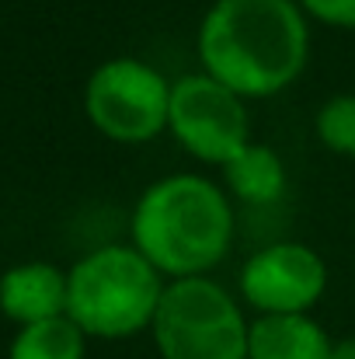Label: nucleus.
I'll return each mask as SVG.
<instances>
[{"label": "nucleus", "instance_id": "nucleus-1", "mask_svg": "<svg viewBox=\"0 0 355 359\" xmlns=\"http://www.w3.org/2000/svg\"><path fill=\"white\" fill-rule=\"evenodd\" d=\"M199 70L244 102L282 95L310 60V18L296 0H213L195 32Z\"/></svg>", "mask_w": 355, "mask_h": 359}, {"label": "nucleus", "instance_id": "nucleus-2", "mask_svg": "<svg viewBox=\"0 0 355 359\" xmlns=\"http://www.w3.org/2000/svg\"><path fill=\"white\" fill-rule=\"evenodd\" d=\"M234 206L220 182L178 171L143 189L132 210V248L164 276H209L234 248Z\"/></svg>", "mask_w": 355, "mask_h": 359}, {"label": "nucleus", "instance_id": "nucleus-3", "mask_svg": "<svg viewBox=\"0 0 355 359\" xmlns=\"http://www.w3.org/2000/svg\"><path fill=\"white\" fill-rule=\"evenodd\" d=\"M67 318L88 339H129L146 332L167 286L132 244L95 248L67 272Z\"/></svg>", "mask_w": 355, "mask_h": 359}, {"label": "nucleus", "instance_id": "nucleus-4", "mask_svg": "<svg viewBox=\"0 0 355 359\" xmlns=\"http://www.w3.org/2000/svg\"><path fill=\"white\" fill-rule=\"evenodd\" d=\"M247 314L213 276L167 279L150 335L160 359H247Z\"/></svg>", "mask_w": 355, "mask_h": 359}, {"label": "nucleus", "instance_id": "nucleus-5", "mask_svg": "<svg viewBox=\"0 0 355 359\" xmlns=\"http://www.w3.org/2000/svg\"><path fill=\"white\" fill-rule=\"evenodd\" d=\"M84 112L112 143H150L167 133L171 81L153 63L136 56L105 60L84 88Z\"/></svg>", "mask_w": 355, "mask_h": 359}, {"label": "nucleus", "instance_id": "nucleus-6", "mask_svg": "<svg viewBox=\"0 0 355 359\" xmlns=\"http://www.w3.org/2000/svg\"><path fill=\"white\" fill-rule=\"evenodd\" d=\"M167 133L199 164L223 168L251 143L247 102L206 70L171 81Z\"/></svg>", "mask_w": 355, "mask_h": 359}, {"label": "nucleus", "instance_id": "nucleus-7", "mask_svg": "<svg viewBox=\"0 0 355 359\" xmlns=\"http://www.w3.org/2000/svg\"><path fill=\"white\" fill-rule=\"evenodd\" d=\"M328 290V262L300 241L258 248L240 269V300L254 314H310Z\"/></svg>", "mask_w": 355, "mask_h": 359}, {"label": "nucleus", "instance_id": "nucleus-8", "mask_svg": "<svg viewBox=\"0 0 355 359\" xmlns=\"http://www.w3.org/2000/svg\"><path fill=\"white\" fill-rule=\"evenodd\" d=\"M67 297H70L67 272L49 262H25L0 276V311L21 328L63 318Z\"/></svg>", "mask_w": 355, "mask_h": 359}, {"label": "nucleus", "instance_id": "nucleus-9", "mask_svg": "<svg viewBox=\"0 0 355 359\" xmlns=\"http://www.w3.org/2000/svg\"><path fill=\"white\" fill-rule=\"evenodd\" d=\"M331 335L310 314H254L247 359H328Z\"/></svg>", "mask_w": 355, "mask_h": 359}, {"label": "nucleus", "instance_id": "nucleus-10", "mask_svg": "<svg viewBox=\"0 0 355 359\" xmlns=\"http://www.w3.org/2000/svg\"><path fill=\"white\" fill-rule=\"evenodd\" d=\"M223 189L244 206H268L286 192V164L265 143H247L223 168Z\"/></svg>", "mask_w": 355, "mask_h": 359}, {"label": "nucleus", "instance_id": "nucleus-11", "mask_svg": "<svg viewBox=\"0 0 355 359\" xmlns=\"http://www.w3.org/2000/svg\"><path fill=\"white\" fill-rule=\"evenodd\" d=\"M84 353H88V335L63 314L39 325H25L14 335L7 359H84Z\"/></svg>", "mask_w": 355, "mask_h": 359}, {"label": "nucleus", "instance_id": "nucleus-12", "mask_svg": "<svg viewBox=\"0 0 355 359\" xmlns=\"http://www.w3.org/2000/svg\"><path fill=\"white\" fill-rule=\"evenodd\" d=\"M314 133L324 150L355 157V91L331 95L314 116Z\"/></svg>", "mask_w": 355, "mask_h": 359}, {"label": "nucleus", "instance_id": "nucleus-13", "mask_svg": "<svg viewBox=\"0 0 355 359\" xmlns=\"http://www.w3.org/2000/svg\"><path fill=\"white\" fill-rule=\"evenodd\" d=\"M300 11L328 28L355 32V0H296Z\"/></svg>", "mask_w": 355, "mask_h": 359}, {"label": "nucleus", "instance_id": "nucleus-14", "mask_svg": "<svg viewBox=\"0 0 355 359\" xmlns=\"http://www.w3.org/2000/svg\"><path fill=\"white\" fill-rule=\"evenodd\" d=\"M328 359H355V335H345L331 346V356Z\"/></svg>", "mask_w": 355, "mask_h": 359}]
</instances>
